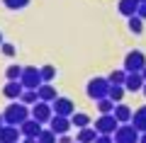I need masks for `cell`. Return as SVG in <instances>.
I'll list each match as a JSON object with an SVG mask.
<instances>
[{
	"instance_id": "obj_1",
	"label": "cell",
	"mask_w": 146,
	"mask_h": 143,
	"mask_svg": "<svg viewBox=\"0 0 146 143\" xmlns=\"http://www.w3.org/2000/svg\"><path fill=\"white\" fill-rule=\"evenodd\" d=\"M29 117H32V109L27 107V104H22L20 100H17V102H10L3 109V119H5V124H10V126H22Z\"/></svg>"
},
{
	"instance_id": "obj_2",
	"label": "cell",
	"mask_w": 146,
	"mask_h": 143,
	"mask_svg": "<svg viewBox=\"0 0 146 143\" xmlns=\"http://www.w3.org/2000/svg\"><path fill=\"white\" fill-rule=\"evenodd\" d=\"M85 92H88V97L93 100V102H98V100L107 97V92H110V80H107V78H90L88 85H85Z\"/></svg>"
},
{
	"instance_id": "obj_3",
	"label": "cell",
	"mask_w": 146,
	"mask_h": 143,
	"mask_svg": "<svg viewBox=\"0 0 146 143\" xmlns=\"http://www.w3.org/2000/svg\"><path fill=\"white\" fill-rule=\"evenodd\" d=\"M117 129H119V121H117L115 114H100L95 119V131L102 133V136H115Z\"/></svg>"
},
{
	"instance_id": "obj_4",
	"label": "cell",
	"mask_w": 146,
	"mask_h": 143,
	"mask_svg": "<svg viewBox=\"0 0 146 143\" xmlns=\"http://www.w3.org/2000/svg\"><path fill=\"white\" fill-rule=\"evenodd\" d=\"M20 82L25 85V90H39V85H42V73H39V68H34V66H27L25 71H22V78H20Z\"/></svg>"
},
{
	"instance_id": "obj_5",
	"label": "cell",
	"mask_w": 146,
	"mask_h": 143,
	"mask_svg": "<svg viewBox=\"0 0 146 143\" xmlns=\"http://www.w3.org/2000/svg\"><path fill=\"white\" fill-rule=\"evenodd\" d=\"M139 136L141 133L136 131L131 124H119V129L115 131V143H139Z\"/></svg>"
},
{
	"instance_id": "obj_6",
	"label": "cell",
	"mask_w": 146,
	"mask_h": 143,
	"mask_svg": "<svg viewBox=\"0 0 146 143\" xmlns=\"http://www.w3.org/2000/svg\"><path fill=\"white\" fill-rule=\"evenodd\" d=\"M54 117V109H51V102H39L32 104V119H36L39 124H49Z\"/></svg>"
},
{
	"instance_id": "obj_7",
	"label": "cell",
	"mask_w": 146,
	"mask_h": 143,
	"mask_svg": "<svg viewBox=\"0 0 146 143\" xmlns=\"http://www.w3.org/2000/svg\"><path fill=\"white\" fill-rule=\"evenodd\" d=\"M146 66V56L141 51H129L124 58V71L127 73H141Z\"/></svg>"
},
{
	"instance_id": "obj_8",
	"label": "cell",
	"mask_w": 146,
	"mask_h": 143,
	"mask_svg": "<svg viewBox=\"0 0 146 143\" xmlns=\"http://www.w3.org/2000/svg\"><path fill=\"white\" fill-rule=\"evenodd\" d=\"M51 109H54L56 117H73V114H76V104L68 97H56L51 102Z\"/></svg>"
},
{
	"instance_id": "obj_9",
	"label": "cell",
	"mask_w": 146,
	"mask_h": 143,
	"mask_svg": "<svg viewBox=\"0 0 146 143\" xmlns=\"http://www.w3.org/2000/svg\"><path fill=\"white\" fill-rule=\"evenodd\" d=\"M22 92H25V85H22L20 80H7L5 87H3V95H5L10 102H17V100L22 97Z\"/></svg>"
},
{
	"instance_id": "obj_10",
	"label": "cell",
	"mask_w": 146,
	"mask_h": 143,
	"mask_svg": "<svg viewBox=\"0 0 146 143\" xmlns=\"http://www.w3.org/2000/svg\"><path fill=\"white\" fill-rule=\"evenodd\" d=\"M49 129H51L56 136L68 133V129H71V117H56V114H54L51 121H49Z\"/></svg>"
},
{
	"instance_id": "obj_11",
	"label": "cell",
	"mask_w": 146,
	"mask_h": 143,
	"mask_svg": "<svg viewBox=\"0 0 146 143\" xmlns=\"http://www.w3.org/2000/svg\"><path fill=\"white\" fill-rule=\"evenodd\" d=\"M22 136L20 126H10V124H5V126L0 129V143H17Z\"/></svg>"
},
{
	"instance_id": "obj_12",
	"label": "cell",
	"mask_w": 146,
	"mask_h": 143,
	"mask_svg": "<svg viewBox=\"0 0 146 143\" xmlns=\"http://www.w3.org/2000/svg\"><path fill=\"white\" fill-rule=\"evenodd\" d=\"M144 85H146V80H144V75H141V73H127L124 90H129V92H139V90H144Z\"/></svg>"
},
{
	"instance_id": "obj_13",
	"label": "cell",
	"mask_w": 146,
	"mask_h": 143,
	"mask_svg": "<svg viewBox=\"0 0 146 143\" xmlns=\"http://www.w3.org/2000/svg\"><path fill=\"white\" fill-rule=\"evenodd\" d=\"M131 126L136 129L139 133H144L146 131V104H141L139 109H134V114H131Z\"/></svg>"
},
{
	"instance_id": "obj_14",
	"label": "cell",
	"mask_w": 146,
	"mask_h": 143,
	"mask_svg": "<svg viewBox=\"0 0 146 143\" xmlns=\"http://www.w3.org/2000/svg\"><path fill=\"white\" fill-rule=\"evenodd\" d=\"M36 95H39V100H42V102H54V100L58 97L56 87H54L51 82H42V85H39V90H36Z\"/></svg>"
},
{
	"instance_id": "obj_15",
	"label": "cell",
	"mask_w": 146,
	"mask_h": 143,
	"mask_svg": "<svg viewBox=\"0 0 146 143\" xmlns=\"http://www.w3.org/2000/svg\"><path fill=\"white\" fill-rule=\"evenodd\" d=\"M139 0H119V5H117V10H119V15L124 17H134L136 12H139Z\"/></svg>"
},
{
	"instance_id": "obj_16",
	"label": "cell",
	"mask_w": 146,
	"mask_h": 143,
	"mask_svg": "<svg viewBox=\"0 0 146 143\" xmlns=\"http://www.w3.org/2000/svg\"><path fill=\"white\" fill-rule=\"evenodd\" d=\"M42 126H44V124H39L36 119L29 117V119L20 126V131H22V136H39V133H42Z\"/></svg>"
},
{
	"instance_id": "obj_17",
	"label": "cell",
	"mask_w": 146,
	"mask_h": 143,
	"mask_svg": "<svg viewBox=\"0 0 146 143\" xmlns=\"http://www.w3.org/2000/svg\"><path fill=\"white\" fill-rule=\"evenodd\" d=\"M100 133L95 131V126H85V129H78V136H76V141L78 143H95V138H98Z\"/></svg>"
},
{
	"instance_id": "obj_18",
	"label": "cell",
	"mask_w": 146,
	"mask_h": 143,
	"mask_svg": "<svg viewBox=\"0 0 146 143\" xmlns=\"http://www.w3.org/2000/svg\"><path fill=\"white\" fill-rule=\"evenodd\" d=\"M112 114L117 117V121H119V124H129V121H131V114H134V112H131L127 104H115V112H112Z\"/></svg>"
},
{
	"instance_id": "obj_19",
	"label": "cell",
	"mask_w": 146,
	"mask_h": 143,
	"mask_svg": "<svg viewBox=\"0 0 146 143\" xmlns=\"http://www.w3.org/2000/svg\"><path fill=\"white\" fill-rule=\"evenodd\" d=\"M71 126H76V129H85V126H90V117H88L85 112L73 114V117H71Z\"/></svg>"
},
{
	"instance_id": "obj_20",
	"label": "cell",
	"mask_w": 146,
	"mask_h": 143,
	"mask_svg": "<svg viewBox=\"0 0 146 143\" xmlns=\"http://www.w3.org/2000/svg\"><path fill=\"white\" fill-rule=\"evenodd\" d=\"M124 85H110V92H107V97L112 100L115 104H119L122 102V97H124Z\"/></svg>"
},
{
	"instance_id": "obj_21",
	"label": "cell",
	"mask_w": 146,
	"mask_h": 143,
	"mask_svg": "<svg viewBox=\"0 0 146 143\" xmlns=\"http://www.w3.org/2000/svg\"><path fill=\"white\" fill-rule=\"evenodd\" d=\"M107 80H110V85H124V80H127V71L122 68V71H112L107 75Z\"/></svg>"
},
{
	"instance_id": "obj_22",
	"label": "cell",
	"mask_w": 146,
	"mask_h": 143,
	"mask_svg": "<svg viewBox=\"0 0 146 143\" xmlns=\"http://www.w3.org/2000/svg\"><path fill=\"white\" fill-rule=\"evenodd\" d=\"M22 104H27V107H32V104L39 102V95H36V90H25L22 92V97H20Z\"/></svg>"
},
{
	"instance_id": "obj_23",
	"label": "cell",
	"mask_w": 146,
	"mask_h": 143,
	"mask_svg": "<svg viewBox=\"0 0 146 143\" xmlns=\"http://www.w3.org/2000/svg\"><path fill=\"white\" fill-rule=\"evenodd\" d=\"M98 109H100V114H112L115 112V102L110 97H102V100H98Z\"/></svg>"
},
{
	"instance_id": "obj_24",
	"label": "cell",
	"mask_w": 146,
	"mask_h": 143,
	"mask_svg": "<svg viewBox=\"0 0 146 143\" xmlns=\"http://www.w3.org/2000/svg\"><path fill=\"white\" fill-rule=\"evenodd\" d=\"M39 143H58V136L51 131V129H42V133H39Z\"/></svg>"
},
{
	"instance_id": "obj_25",
	"label": "cell",
	"mask_w": 146,
	"mask_h": 143,
	"mask_svg": "<svg viewBox=\"0 0 146 143\" xmlns=\"http://www.w3.org/2000/svg\"><path fill=\"white\" fill-rule=\"evenodd\" d=\"M22 71H25L22 66H15V63H12V66H7L5 78H7V80H20V78H22Z\"/></svg>"
},
{
	"instance_id": "obj_26",
	"label": "cell",
	"mask_w": 146,
	"mask_h": 143,
	"mask_svg": "<svg viewBox=\"0 0 146 143\" xmlns=\"http://www.w3.org/2000/svg\"><path fill=\"white\" fill-rule=\"evenodd\" d=\"M129 32H134V34H141V32H144V20H141L139 15L129 17Z\"/></svg>"
},
{
	"instance_id": "obj_27",
	"label": "cell",
	"mask_w": 146,
	"mask_h": 143,
	"mask_svg": "<svg viewBox=\"0 0 146 143\" xmlns=\"http://www.w3.org/2000/svg\"><path fill=\"white\" fill-rule=\"evenodd\" d=\"M39 73H42V80L44 82H51L54 78H56V68H54V66H42Z\"/></svg>"
},
{
	"instance_id": "obj_28",
	"label": "cell",
	"mask_w": 146,
	"mask_h": 143,
	"mask_svg": "<svg viewBox=\"0 0 146 143\" xmlns=\"http://www.w3.org/2000/svg\"><path fill=\"white\" fill-rule=\"evenodd\" d=\"M5 3V7H10V10H22V7L29 5V0H3Z\"/></svg>"
},
{
	"instance_id": "obj_29",
	"label": "cell",
	"mask_w": 146,
	"mask_h": 143,
	"mask_svg": "<svg viewBox=\"0 0 146 143\" xmlns=\"http://www.w3.org/2000/svg\"><path fill=\"white\" fill-rule=\"evenodd\" d=\"M0 51H3V56H7V58H12L17 53V49L12 44H5V41H3V44H0Z\"/></svg>"
},
{
	"instance_id": "obj_30",
	"label": "cell",
	"mask_w": 146,
	"mask_h": 143,
	"mask_svg": "<svg viewBox=\"0 0 146 143\" xmlns=\"http://www.w3.org/2000/svg\"><path fill=\"white\" fill-rule=\"evenodd\" d=\"M95 143H115V138H112V136H102V133H100V136L95 138Z\"/></svg>"
},
{
	"instance_id": "obj_31",
	"label": "cell",
	"mask_w": 146,
	"mask_h": 143,
	"mask_svg": "<svg viewBox=\"0 0 146 143\" xmlns=\"http://www.w3.org/2000/svg\"><path fill=\"white\" fill-rule=\"evenodd\" d=\"M136 15H139L141 20H146V3H141V5H139V12H136Z\"/></svg>"
},
{
	"instance_id": "obj_32",
	"label": "cell",
	"mask_w": 146,
	"mask_h": 143,
	"mask_svg": "<svg viewBox=\"0 0 146 143\" xmlns=\"http://www.w3.org/2000/svg\"><path fill=\"white\" fill-rule=\"evenodd\" d=\"M58 143H73V138L68 133H63V136H58Z\"/></svg>"
},
{
	"instance_id": "obj_33",
	"label": "cell",
	"mask_w": 146,
	"mask_h": 143,
	"mask_svg": "<svg viewBox=\"0 0 146 143\" xmlns=\"http://www.w3.org/2000/svg\"><path fill=\"white\" fill-rule=\"evenodd\" d=\"M22 143H39V138H36V136H25Z\"/></svg>"
},
{
	"instance_id": "obj_34",
	"label": "cell",
	"mask_w": 146,
	"mask_h": 143,
	"mask_svg": "<svg viewBox=\"0 0 146 143\" xmlns=\"http://www.w3.org/2000/svg\"><path fill=\"white\" fill-rule=\"evenodd\" d=\"M139 143H146V131H144V133L139 136Z\"/></svg>"
},
{
	"instance_id": "obj_35",
	"label": "cell",
	"mask_w": 146,
	"mask_h": 143,
	"mask_svg": "<svg viewBox=\"0 0 146 143\" xmlns=\"http://www.w3.org/2000/svg\"><path fill=\"white\" fill-rule=\"evenodd\" d=\"M3 126H5V119H3V114H0V129H3Z\"/></svg>"
},
{
	"instance_id": "obj_36",
	"label": "cell",
	"mask_w": 146,
	"mask_h": 143,
	"mask_svg": "<svg viewBox=\"0 0 146 143\" xmlns=\"http://www.w3.org/2000/svg\"><path fill=\"white\" fill-rule=\"evenodd\" d=\"M141 75H144V80H146V66H144V71H141Z\"/></svg>"
},
{
	"instance_id": "obj_37",
	"label": "cell",
	"mask_w": 146,
	"mask_h": 143,
	"mask_svg": "<svg viewBox=\"0 0 146 143\" xmlns=\"http://www.w3.org/2000/svg\"><path fill=\"white\" fill-rule=\"evenodd\" d=\"M0 44H3V32H0Z\"/></svg>"
},
{
	"instance_id": "obj_38",
	"label": "cell",
	"mask_w": 146,
	"mask_h": 143,
	"mask_svg": "<svg viewBox=\"0 0 146 143\" xmlns=\"http://www.w3.org/2000/svg\"><path fill=\"white\" fill-rule=\"evenodd\" d=\"M141 92H144V95H146V85H144V90H141Z\"/></svg>"
},
{
	"instance_id": "obj_39",
	"label": "cell",
	"mask_w": 146,
	"mask_h": 143,
	"mask_svg": "<svg viewBox=\"0 0 146 143\" xmlns=\"http://www.w3.org/2000/svg\"><path fill=\"white\" fill-rule=\"evenodd\" d=\"M139 3H146V0H139Z\"/></svg>"
},
{
	"instance_id": "obj_40",
	"label": "cell",
	"mask_w": 146,
	"mask_h": 143,
	"mask_svg": "<svg viewBox=\"0 0 146 143\" xmlns=\"http://www.w3.org/2000/svg\"><path fill=\"white\" fill-rule=\"evenodd\" d=\"M73 143H78V141H73Z\"/></svg>"
},
{
	"instance_id": "obj_41",
	"label": "cell",
	"mask_w": 146,
	"mask_h": 143,
	"mask_svg": "<svg viewBox=\"0 0 146 143\" xmlns=\"http://www.w3.org/2000/svg\"><path fill=\"white\" fill-rule=\"evenodd\" d=\"M17 143H22V141H17Z\"/></svg>"
}]
</instances>
